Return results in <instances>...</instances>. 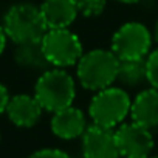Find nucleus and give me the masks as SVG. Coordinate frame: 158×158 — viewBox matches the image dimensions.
Instances as JSON below:
<instances>
[{"instance_id": "nucleus-1", "label": "nucleus", "mask_w": 158, "mask_h": 158, "mask_svg": "<svg viewBox=\"0 0 158 158\" xmlns=\"http://www.w3.org/2000/svg\"><path fill=\"white\" fill-rule=\"evenodd\" d=\"M119 59L112 50L96 48L81 56L77 60V79L81 85L92 92L110 87L118 76Z\"/></svg>"}, {"instance_id": "nucleus-2", "label": "nucleus", "mask_w": 158, "mask_h": 158, "mask_svg": "<svg viewBox=\"0 0 158 158\" xmlns=\"http://www.w3.org/2000/svg\"><path fill=\"white\" fill-rule=\"evenodd\" d=\"M76 96L74 79L64 68H47L34 85V98L44 110L57 112L73 104Z\"/></svg>"}, {"instance_id": "nucleus-3", "label": "nucleus", "mask_w": 158, "mask_h": 158, "mask_svg": "<svg viewBox=\"0 0 158 158\" xmlns=\"http://www.w3.org/2000/svg\"><path fill=\"white\" fill-rule=\"evenodd\" d=\"M3 30L10 40L20 45L28 42H40L48 28L40 13V6L33 3H17L6 11Z\"/></svg>"}, {"instance_id": "nucleus-4", "label": "nucleus", "mask_w": 158, "mask_h": 158, "mask_svg": "<svg viewBox=\"0 0 158 158\" xmlns=\"http://www.w3.org/2000/svg\"><path fill=\"white\" fill-rule=\"evenodd\" d=\"M130 96L119 87H107L92 98L89 106V115L93 124L113 129L119 126L130 113Z\"/></svg>"}, {"instance_id": "nucleus-5", "label": "nucleus", "mask_w": 158, "mask_h": 158, "mask_svg": "<svg viewBox=\"0 0 158 158\" xmlns=\"http://www.w3.org/2000/svg\"><path fill=\"white\" fill-rule=\"evenodd\" d=\"M40 44L48 64L57 68L71 67L82 56L81 40L68 28L47 30Z\"/></svg>"}, {"instance_id": "nucleus-6", "label": "nucleus", "mask_w": 158, "mask_h": 158, "mask_svg": "<svg viewBox=\"0 0 158 158\" xmlns=\"http://www.w3.org/2000/svg\"><path fill=\"white\" fill-rule=\"evenodd\" d=\"M150 31L139 22H127L112 37V51L119 60L147 57L152 47Z\"/></svg>"}, {"instance_id": "nucleus-7", "label": "nucleus", "mask_w": 158, "mask_h": 158, "mask_svg": "<svg viewBox=\"0 0 158 158\" xmlns=\"http://www.w3.org/2000/svg\"><path fill=\"white\" fill-rule=\"evenodd\" d=\"M115 138L123 158H147L153 149L150 129L133 121L119 126L115 130Z\"/></svg>"}, {"instance_id": "nucleus-8", "label": "nucleus", "mask_w": 158, "mask_h": 158, "mask_svg": "<svg viewBox=\"0 0 158 158\" xmlns=\"http://www.w3.org/2000/svg\"><path fill=\"white\" fill-rule=\"evenodd\" d=\"M82 156L84 158H119L113 129L92 124L82 133Z\"/></svg>"}, {"instance_id": "nucleus-9", "label": "nucleus", "mask_w": 158, "mask_h": 158, "mask_svg": "<svg viewBox=\"0 0 158 158\" xmlns=\"http://www.w3.org/2000/svg\"><path fill=\"white\" fill-rule=\"evenodd\" d=\"M87 129V119L81 109L68 106L53 113L51 132L60 139H74L82 136Z\"/></svg>"}, {"instance_id": "nucleus-10", "label": "nucleus", "mask_w": 158, "mask_h": 158, "mask_svg": "<svg viewBox=\"0 0 158 158\" xmlns=\"http://www.w3.org/2000/svg\"><path fill=\"white\" fill-rule=\"evenodd\" d=\"M42 106L31 95H16L10 98L6 106V115L10 121L17 127H33L39 123L42 116Z\"/></svg>"}, {"instance_id": "nucleus-11", "label": "nucleus", "mask_w": 158, "mask_h": 158, "mask_svg": "<svg viewBox=\"0 0 158 158\" xmlns=\"http://www.w3.org/2000/svg\"><path fill=\"white\" fill-rule=\"evenodd\" d=\"M40 13L48 30L68 28L79 14L74 0H44Z\"/></svg>"}, {"instance_id": "nucleus-12", "label": "nucleus", "mask_w": 158, "mask_h": 158, "mask_svg": "<svg viewBox=\"0 0 158 158\" xmlns=\"http://www.w3.org/2000/svg\"><path fill=\"white\" fill-rule=\"evenodd\" d=\"M129 115L133 123L147 129L158 127V90L147 89L138 93L130 104Z\"/></svg>"}, {"instance_id": "nucleus-13", "label": "nucleus", "mask_w": 158, "mask_h": 158, "mask_svg": "<svg viewBox=\"0 0 158 158\" xmlns=\"http://www.w3.org/2000/svg\"><path fill=\"white\" fill-rule=\"evenodd\" d=\"M14 59L20 67L28 70H47L50 65L44 54L40 42H28L17 45L14 51Z\"/></svg>"}, {"instance_id": "nucleus-14", "label": "nucleus", "mask_w": 158, "mask_h": 158, "mask_svg": "<svg viewBox=\"0 0 158 158\" xmlns=\"http://www.w3.org/2000/svg\"><path fill=\"white\" fill-rule=\"evenodd\" d=\"M116 81L127 85V87H136V85L143 84L144 81H147L146 57L119 60Z\"/></svg>"}, {"instance_id": "nucleus-15", "label": "nucleus", "mask_w": 158, "mask_h": 158, "mask_svg": "<svg viewBox=\"0 0 158 158\" xmlns=\"http://www.w3.org/2000/svg\"><path fill=\"white\" fill-rule=\"evenodd\" d=\"M77 13L84 17H96L106 8V0H74Z\"/></svg>"}, {"instance_id": "nucleus-16", "label": "nucleus", "mask_w": 158, "mask_h": 158, "mask_svg": "<svg viewBox=\"0 0 158 158\" xmlns=\"http://www.w3.org/2000/svg\"><path fill=\"white\" fill-rule=\"evenodd\" d=\"M146 71H147V82L152 85V89L158 90V48L147 54Z\"/></svg>"}, {"instance_id": "nucleus-17", "label": "nucleus", "mask_w": 158, "mask_h": 158, "mask_svg": "<svg viewBox=\"0 0 158 158\" xmlns=\"http://www.w3.org/2000/svg\"><path fill=\"white\" fill-rule=\"evenodd\" d=\"M28 158H71V156L59 149H40L31 153Z\"/></svg>"}, {"instance_id": "nucleus-18", "label": "nucleus", "mask_w": 158, "mask_h": 158, "mask_svg": "<svg viewBox=\"0 0 158 158\" xmlns=\"http://www.w3.org/2000/svg\"><path fill=\"white\" fill-rule=\"evenodd\" d=\"M10 93L6 90V87L3 84H0V115L6 112V106L10 102Z\"/></svg>"}, {"instance_id": "nucleus-19", "label": "nucleus", "mask_w": 158, "mask_h": 158, "mask_svg": "<svg viewBox=\"0 0 158 158\" xmlns=\"http://www.w3.org/2000/svg\"><path fill=\"white\" fill-rule=\"evenodd\" d=\"M6 39H8V36H6V33H5L3 27H0V54H2V53L5 51V47H6Z\"/></svg>"}, {"instance_id": "nucleus-20", "label": "nucleus", "mask_w": 158, "mask_h": 158, "mask_svg": "<svg viewBox=\"0 0 158 158\" xmlns=\"http://www.w3.org/2000/svg\"><path fill=\"white\" fill-rule=\"evenodd\" d=\"M152 37H153V40L158 44V20H156V23H155V28H153V34H152Z\"/></svg>"}, {"instance_id": "nucleus-21", "label": "nucleus", "mask_w": 158, "mask_h": 158, "mask_svg": "<svg viewBox=\"0 0 158 158\" xmlns=\"http://www.w3.org/2000/svg\"><path fill=\"white\" fill-rule=\"evenodd\" d=\"M115 2H119V3H126V5H132V3H138L139 0H115Z\"/></svg>"}, {"instance_id": "nucleus-22", "label": "nucleus", "mask_w": 158, "mask_h": 158, "mask_svg": "<svg viewBox=\"0 0 158 158\" xmlns=\"http://www.w3.org/2000/svg\"><path fill=\"white\" fill-rule=\"evenodd\" d=\"M147 158H158V155H153V156H150V155H149Z\"/></svg>"}]
</instances>
